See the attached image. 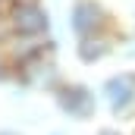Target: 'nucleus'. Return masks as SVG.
Returning a JSON list of instances; mask_svg holds the SVG:
<instances>
[{
	"label": "nucleus",
	"instance_id": "1",
	"mask_svg": "<svg viewBox=\"0 0 135 135\" xmlns=\"http://www.w3.org/2000/svg\"><path fill=\"white\" fill-rule=\"evenodd\" d=\"M66 25L72 32V38H88V35L119 28L116 16L110 13V6L104 0H72L66 9Z\"/></svg>",
	"mask_w": 135,
	"mask_h": 135
},
{
	"label": "nucleus",
	"instance_id": "2",
	"mask_svg": "<svg viewBox=\"0 0 135 135\" xmlns=\"http://www.w3.org/2000/svg\"><path fill=\"white\" fill-rule=\"evenodd\" d=\"M13 79L19 82V88H25V91H44V94H54L66 82L63 72H60V63H57V50H47V54L28 60V63H22L13 72Z\"/></svg>",
	"mask_w": 135,
	"mask_h": 135
},
{
	"label": "nucleus",
	"instance_id": "3",
	"mask_svg": "<svg viewBox=\"0 0 135 135\" xmlns=\"http://www.w3.org/2000/svg\"><path fill=\"white\" fill-rule=\"evenodd\" d=\"M6 16L16 35H54V13L44 0L6 3Z\"/></svg>",
	"mask_w": 135,
	"mask_h": 135
},
{
	"label": "nucleus",
	"instance_id": "4",
	"mask_svg": "<svg viewBox=\"0 0 135 135\" xmlns=\"http://www.w3.org/2000/svg\"><path fill=\"white\" fill-rule=\"evenodd\" d=\"M54 101H57V110L69 119H91L98 113L101 94L85 82H63L54 91Z\"/></svg>",
	"mask_w": 135,
	"mask_h": 135
},
{
	"label": "nucleus",
	"instance_id": "5",
	"mask_svg": "<svg viewBox=\"0 0 135 135\" xmlns=\"http://www.w3.org/2000/svg\"><path fill=\"white\" fill-rule=\"evenodd\" d=\"M101 104L113 113V116H132L135 113V69H123L104 79V85L98 88Z\"/></svg>",
	"mask_w": 135,
	"mask_h": 135
},
{
	"label": "nucleus",
	"instance_id": "6",
	"mask_svg": "<svg viewBox=\"0 0 135 135\" xmlns=\"http://www.w3.org/2000/svg\"><path fill=\"white\" fill-rule=\"evenodd\" d=\"M123 38H126V28H110V32H101V35L75 38V60L82 66H98L119 50Z\"/></svg>",
	"mask_w": 135,
	"mask_h": 135
},
{
	"label": "nucleus",
	"instance_id": "7",
	"mask_svg": "<svg viewBox=\"0 0 135 135\" xmlns=\"http://www.w3.org/2000/svg\"><path fill=\"white\" fill-rule=\"evenodd\" d=\"M0 50H3L9 69L16 72L22 63H28L47 50H57V38L54 35H13L6 44H0Z\"/></svg>",
	"mask_w": 135,
	"mask_h": 135
},
{
	"label": "nucleus",
	"instance_id": "8",
	"mask_svg": "<svg viewBox=\"0 0 135 135\" xmlns=\"http://www.w3.org/2000/svg\"><path fill=\"white\" fill-rule=\"evenodd\" d=\"M116 54H123L126 60H135V35L126 32V38H123V44H119V50Z\"/></svg>",
	"mask_w": 135,
	"mask_h": 135
},
{
	"label": "nucleus",
	"instance_id": "9",
	"mask_svg": "<svg viewBox=\"0 0 135 135\" xmlns=\"http://www.w3.org/2000/svg\"><path fill=\"white\" fill-rule=\"evenodd\" d=\"M13 79V69L6 63V57H3V50H0V82H9Z\"/></svg>",
	"mask_w": 135,
	"mask_h": 135
},
{
	"label": "nucleus",
	"instance_id": "10",
	"mask_svg": "<svg viewBox=\"0 0 135 135\" xmlns=\"http://www.w3.org/2000/svg\"><path fill=\"white\" fill-rule=\"evenodd\" d=\"M98 135H123V132H119L116 126H104V129H101V132H98Z\"/></svg>",
	"mask_w": 135,
	"mask_h": 135
},
{
	"label": "nucleus",
	"instance_id": "11",
	"mask_svg": "<svg viewBox=\"0 0 135 135\" xmlns=\"http://www.w3.org/2000/svg\"><path fill=\"white\" fill-rule=\"evenodd\" d=\"M129 35H135V6H132V16H129V28H126Z\"/></svg>",
	"mask_w": 135,
	"mask_h": 135
},
{
	"label": "nucleus",
	"instance_id": "12",
	"mask_svg": "<svg viewBox=\"0 0 135 135\" xmlns=\"http://www.w3.org/2000/svg\"><path fill=\"white\" fill-rule=\"evenodd\" d=\"M0 135H19V132H13V129H3V132H0Z\"/></svg>",
	"mask_w": 135,
	"mask_h": 135
},
{
	"label": "nucleus",
	"instance_id": "13",
	"mask_svg": "<svg viewBox=\"0 0 135 135\" xmlns=\"http://www.w3.org/2000/svg\"><path fill=\"white\" fill-rule=\"evenodd\" d=\"M3 6H6V0H0V9H3Z\"/></svg>",
	"mask_w": 135,
	"mask_h": 135
},
{
	"label": "nucleus",
	"instance_id": "14",
	"mask_svg": "<svg viewBox=\"0 0 135 135\" xmlns=\"http://www.w3.org/2000/svg\"><path fill=\"white\" fill-rule=\"evenodd\" d=\"M6 3H19V0H6Z\"/></svg>",
	"mask_w": 135,
	"mask_h": 135
}]
</instances>
